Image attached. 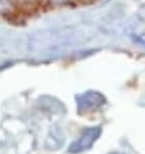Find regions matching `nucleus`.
I'll list each match as a JSON object with an SVG mask.
<instances>
[{
    "label": "nucleus",
    "mask_w": 145,
    "mask_h": 154,
    "mask_svg": "<svg viewBox=\"0 0 145 154\" xmlns=\"http://www.w3.org/2000/svg\"><path fill=\"white\" fill-rule=\"evenodd\" d=\"M139 40H140V43H141V44H144L145 45V35H141L139 38Z\"/></svg>",
    "instance_id": "20e7f679"
},
{
    "label": "nucleus",
    "mask_w": 145,
    "mask_h": 154,
    "mask_svg": "<svg viewBox=\"0 0 145 154\" xmlns=\"http://www.w3.org/2000/svg\"><path fill=\"white\" fill-rule=\"evenodd\" d=\"M76 101H78L79 109H83V110L100 108L101 105L105 104L104 96L100 95V93H97V92H92V91L84 93L82 96H78L76 97Z\"/></svg>",
    "instance_id": "f03ea898"
},
{
    "label": "nucleus",
    "mask_w": 145,
    "mask_h": 154,
    "mask_svg": "<svg viewBox=\"0 0 145 154\" xmlns=\"http://www.w3.org/2000/svg\"><path fill=\"white\" fill-rule=\"evenodd\" d=\"M100 135H101V127L100 126L86 128V130L82 132V135L78 137V140H75L74 143L70 144L67 152L70 154H79V153L88 150V149H91L92 145L97 141V139L100 137Z\"/></svg>",
    "instance_id": "f257e3e1"
},
{
    "label": "nucleus",
    "mask_w": 145,
    "mask_h": 154,
    "mask_svg": "<svg viewBox=\"0 0 145 154\" xmlns=\"http://www.w3.org/2000/svg\"><path fill=\"white\" fill-rule=\"evenodd\" d=\"M12 2L11 0H0V13H5V12L11 11Z\"/></svg>",
    "instance_id": "7ed1b4c3"
}]
</instances>
